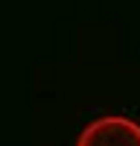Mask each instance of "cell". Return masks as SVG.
<instances>
[{
	"instance_id": "6da1fadb",
	"label": "cell",
	"mask_w": 140,
	"mask_h": 146,
	"mask_svg": "<svg viewBox=\"0 0 140 146\" xmlns=\"http://www.w3.org/2000/svg\"><path fill=\"white\" fill-rule=\"evenodd\" d=\"M76 146H140V123L123 114L96 117L79 131Z\"/></svg>"
}]
</instances>
